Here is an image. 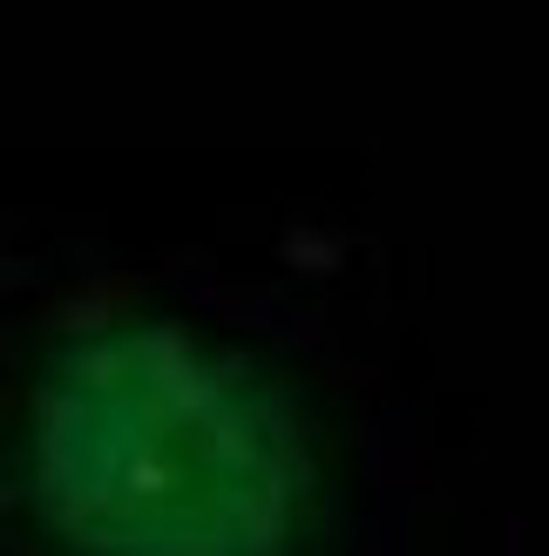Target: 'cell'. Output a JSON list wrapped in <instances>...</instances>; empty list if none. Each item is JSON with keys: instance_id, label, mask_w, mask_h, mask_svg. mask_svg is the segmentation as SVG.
<instances>
[{"instance_id": "cell-1", "label": "cell", "mask_w": 549, "mask_h": 556, "mask_svg": "<svg viewBox=\"0 0 549 556\" xmlns=\"http://www.w3.org/2000/svg\"><path fill=\"white\" fill-rule=\"evenodd\" d=\"M21 462L68 556H285L298 530L285 414L225 353L129 305L41 353Z\"/></svg>"}]
</instances>
